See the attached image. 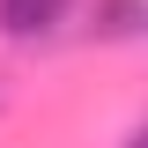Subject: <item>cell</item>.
<instances>
[{"mask_svg": "<svg viewBox=\"0 0 148 148\" xmlns=\"http://www.w3.org/2000/svg\"><path fill=\"white\" fill-rule=\"evenodd\" d=\"M67 8L74 0H0V30L30 45V37H52L59 22H67Z\"/></svg>", "mask_w": 148, "mask_h": 148, "instance_id": "obj_1", "label": "cell"}, {"mask_svg": "<svg viewBox=\"0 0 148 148\" xmlns=\"http://www.w3.org/2000/svg\"><path fill=\"white\" fill-rule=\"evenodd\" d=\"M96 37H148V0H96Z\"/></svg>", "mask_w": 148, "mask_h": 148, "instance_id": "obj_2", "label": "cell"}, {"mask_svg": "<svg viewBox=\"0 0 148 148\" xmlns=\"http://www.w3.org/2000/svg\"><path fill=\"white\" fill-rule=\"evenodd\" d=\"M126 148H148V119H141V126H133V133H126Z\"/></svg>", "mask_w": 148, "mask_h": 148, "instance_id": "obj_3", "label": "cell"}]
</instances>
